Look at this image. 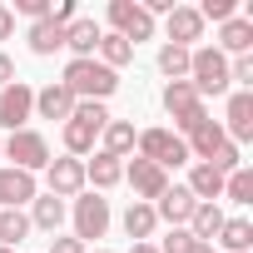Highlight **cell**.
Returning <instances> with one entry per match:
<instances>
[{"label": "cell", "instance_id": "6da1fadb", "mask_svg": "<svg viewBox=\"0 0 253 253\" xmlns=\"http://www.w3.org/2000/svg\"><path fill=\"white\" fill-rule=\"evenodd\" d=\"M109 119H114V114H109L104 104L80 99V104H75V114L65 119V154H70V159L94 154V144H99V134H104V124H109Z\"/></svg>", "mask_w": 253, "mask_h": 253}, {"label": "cell", "instance_id": "7a4b0ae2", "mask_svg": "<svg viewBox=\"0 0 253 253\" xmlns=\"http://www.w3.org/2000/svg\"><path fill=\"white\" fill-rule=\"evenodd\" d=\"M60 84L75 94V104H80V99H89V104H104V99L119 89V75H114V70H104L99 60H70Z\"/></svg>", "mask_w": 253, "mask_h": 253}, {"label": "cell", "instance_id": "3957f363", "mask_svg": "<svg viewBox=\"0 0 253 253\" xmlns=\"http://www.w3.org/2000/svg\"><path fill=\"white\" fill-rule=\"evenodd\" d=\"M189 84H194V94L204 99V94H228L233 84H228V60L213 50V45H194L189 50Z\"/></svg>", "mask_w": 253, "mask_h": 253}, {"label": "cell", "instance_id": "277c9868", "mask_svg": "<svg viewBox=\"0 0 253 253\" xmlns=\"http://www.w3.org/2000/svg\"><path fill=\"white\" fill-rule=\"evenodd\" d=\"M164 114L174 119V134H179V139L194 129L199 119H209V109H204V99L194 94L189 80H169V84H164Z\"/></svg>", "mask_w": 253, "mask_h": 253}, {"label": "cell", "instance_id": "5b68a950", "mask_svg": "<svg viewBox=\"0 0 253 253\" xmlns=\"http://www.w3.org/2000/svg\"><path fill=\"white\" fill-rule=\"evenodd\" d=\"M0 159H10V169H20V174H40L50 164V144L35 129H15L10 139H0Z\"/></svg>", "mask_w": 253, "mask_h": 253}, {"label": "cell", "instance_id": "8992f818", "mask_svg": "<svg viewBox=\"0 0 253 253\" xmlns=\"http://www.w3.org/2000/svg\"><path fill=\"white\" fill-rule=\"evenodd\" d=\"M134 149H139V159L159 164L164 174H169V169H179V164H189V144H184L174 129H139Z\"/></svg>", "mask_w": 253, "mask_h": 253}, {"label": "cell", "instance_id": "52a82bcc", "mask_svg": "<svg viewBox=\"0 0 253 253\" xmlns=\"http://www.w3.org/2000/svg\"><path fill=\"white\" fill-rule=\"evenodd\" d=\"M109 25H114V35H124L129 45L154 40V15L139 5V0H109Z\"/></svg>", "mask_w": 253, "mask_h": 253}, {"label": "cell", "instance_id": "ba28073f", "mask_svg": "<svg viewBox=\"0 0 253 253\" xmlns=\"http://www.w3.org/2000/svg\"><path fill=\"white\" fill-rule=\"evenodd\" d=\"M70 218H75V238H80V243L104 238V228H109V199H99V194H75Z\"/></svg>", "mask_w": 253, "mask_h": 253}, {"label": "cell", "instance_id": "9c48e42d", "mask_svg": "<svg viewBox=\"0 0 253 253\" xmlns=\"http://www.w3.org/2000/svg\"><path fill=\"white\" fill-rule=\"evenodd\" d=\"M25 119H35V89L25 80H15L0 89V124L15 134V129H25Z\"/></svg>", "mask_w": 253, "mask_h": 253}, {"label": "cell", "instance_id": "30bf717a", "mask_svg": "<svg viewBox=\"0 0 253 253\" xmlns=\"http://www.w3.org/2000/svg\"><path fill=\"white\" fill-rule=\"evenodd\" d=\"M124 179H129V189L139 194V204H154V199L169 189V174H164L159 164L139 159V154H129V164H124Z\"/></svg>", "mask_w": 253, "mask_h": 253}, {"label": "cell", "instance_id": "8fae6325", "mask_svg": "<svg viewBox=\"0 0 253 253\" xmlns=\"http://www.w3.org/2000/svg\"><path fill=\"white\" fill-rule=\"evenodd\" d=\"M194 209H199V199H194L184 184H169V189L154 199V218H159V223H169V228H189Z\"/></svg>", "mask_w": 253, "mask_h": 253}, {"label": "cell", "instance_id": "7c38bea8", "mask_svg": "<svg viewBox=\"0 0 253 253\" xmlns=\"http://www.w3.org/2000/svg\"><path fill=\"white\" fill-rule=\"evenodd\" d=\"M223 134H228V144H248V139H253V89H233V94H228Z\"/></svg>", "mask_w": 253, "mask_h": 253}, {"label": "cell", "instance_id": "4fadbf2b", "mask_svg": "<svg viewBox=\"0 0 253 253\" xmlns=\"http://www.w3.org/2000/svg\"><path fill=\"white\" fill-rule=\"evenodd\" d=\"M184 144H189V164H209V159L228 144V134H223V124H218V119H199L194 129L184 134Z\"/></svg>", "mask_w": 253, "mask_h": 253}, {"label": "cell", "instance_id": "5bb4252c", "mask_svg": "<svg viewBox=\"0 0 253 253\" xmlns=\"http://www.w3.org/2000/svg\"><path fill=\"white\" fill-rule=\"evenodd\" d=\"M45 179H50V194L55 199H75V194H84V159H50L45 164Z\"/></svg>", "mask_w": 253, "mask_h": 253}, {"label": "cell", "instance_id": "9a60e30c", "mask_svg": "<svg viewBox=\"0 0 253 253\" xmlns=\"http://www.w3.org/2000/svg\"><path fill=\"white\" fill-rule=\"evenodd\" d=\"M164 45H184V50H194V40H204V20H199V10L194 5H174L169 10V20H164Z\"/></svg>", "mask_w": 253, "mask_h": 253}, {"label": "cell", "instance_id": "2e32d148", "mask_svg": "<svg viewBox=\"0 0 253 253\" xmlns=\"http://www.w3.org/2000/svg\"><path fill=\"white\" fill-rule=\"evenodd\" d=\"M213 50H218L223 60H228V55H233V60H238V55H253V20H248V15L223 20V25H218V45H213Z\"/></svg>", "mask_w": 253, "mask_h": 253}, {"label": "cell", "instance_id": "e0dca14e", "mask_svg": "<svg viewBox=\"0 0 253 253\" xmlns=\"http://www.w3.org/2000/svg\"><path fill=\"white\" fill-rule=\"evenodd\" d=\"M99 35H104V30H99L94 20H80V15H75V20L65 25V50H70L75 60H94V50H99Z\"/></svg>", "mask_w": 253, "mask_h": 253}, {"label": "cell", "instance_id": "ac0fdd59", "mask_svg": "<svg viewBox=\"0 0 253 253\" xmlns=\"http://www.w3.org/2000/svg\"><path fill=\"white\" fill-rule=\"evenodd\" d=\"M35 114H40V119H60V124H65V119L75 114V94H70V89L55 80V84L35 89Z\"/></svg>", "mask_w": 253, "mask_h": 253}, {"label": "cell", "instance_id": "d6986e66", "mask_svg": "<svg viewBox=\"0 0 253 253\" xmlns=\"http://www.w3.org/2000/svg\"><path fill=\"white\" fill-rule=\"evenodd\" d=\"M40 189H35V174H20V169H0V209H20L30 204Z\"/></svg>", "mask_w": 253, "mask_h": 253}, {"label": "cell", "instance_id": "ffe728a7", "mask_svg": "<svg viewBox=\"0 0 253 253\" xmlns=\"http://www.w3.org/2000/svg\"><path fill=\"white\" fill-rule=\"evenodd\" d=\"M99 139H104V149H99V154H109V159H129V154H134V139H139V129H134L129 119H109Z\"/></svg>", "mask_w": 253, "mask_h": 253}, {"label": "cell", "instance_id": "44dd1931", "mask_svg": "<svg viewBox=\"0 0 253 253\" xmlns=\"http://www.w3.org/2000/svg\"><path fill=\"white\" fill-rule=\"evenodd\" d=\"M119 179H124V159H109V154H94V159H84V184H94V194L114 189Z\"/></svg>", "mask_w": 253, "mask_h": 253}, {"label": "cell", "instance_id": "7402d4cb", "mask_svg": "<svg viewBox=\"0 0 253 253\" xmlns=\"http://www.w3.org/2000/svg\"><path fill=\"white\" fill-rule=\"evenodd\" d=\"M184 189H189L199 204H218V199H223V174H218V169H209V164H194Z\"/></svg>", "mask_w": 253, "mask_h": 253}, {"label": "cell", "instance_id": "603a6c76", "mask_svg": "<svg viewBox=\"0 0 253 253\" xmlns=\"http://www.w3.org/2000/svg\"><path fill=\"white\" fill-rule=\"evenodd\" d=\"M25 218H30V228H45V233H55V228L65 223V199H55V194H35Z\"/></svg>", "mask_w": 253, "mask_h": 253}, {"label": "cell", "instance_id": "cb8c5ba5", "mask_svg": "<svg viewBox=\"0 0 253 253\" xmlns=\"http://www.w3.org/2000/svg\"><path fill=\"white\" fill-rule=\"evenodd\" d=\"M94 60H99L104 70H114V75H119V65H129V60H134V45L124 40V35H114V30H109V35H99V50H94Z\"/></svg>", "mask_w": 253, "mask_h": 253}, {"label": "cell", "instance_id": "d4e9b609", "mask_svg": "<svg viewBox=\"0 0 253 253\" xmlns=\"http://www.w3.org/2000/svg\"><path fill=\"white\" fill-rule=\"evenodd\" d=\"M159 228V218H154V204H129V209H124V233H129L134 243H149V233Z\"/></svg>", "mask_w": 253, "mask_h": 253}, {"label": "cell", "instance_id": "484cf974", "mask_svg": "<svg viewBox=\"0 0 253 253\" xmlns=\"http://www.w3.org/2000/svg\"><path fill=\"white\" fill-rule=\"evenodd\" d=\"M223 218H228V213H223L218 204H199V209H194V218H189V233H194L199 243H213V238H218V228H223Z\"/></svg>", "mask_w": 253, "mask_h": 253}, {"label": "cell", "instance_id": "4316f807", "mask_svg": "<svg viewBox=\"0 0 253 253\" xmlns=\"http://www.w3.org/2000/svg\"><path fill=\"white\" fill-rule=\"evenodd\" d=\"M223 253H248L253 248V223L248 218H223V228H218V238H213Z\"/></svg>", "mask_w": 253, "mask_h": 253}, {"label": "cell", "instance_id": "83f0119b", "mask_svg": "<svg viewBox=\"0 0 253 253\" xmlns=\"http://www.w3.org/2000/svg\"><path fill=\"white\" fill-rule=\"evenodd\" d=\"M25 40H30V50H35V55H55V50H65V30H60L55 20H35Z\"/></svg>", "mask_w": 253, "mask_h": 253}, {"label": "cell", "instance_id": "f1b7e54d", "mask_svg": "<svg viewBox=\"0 0 253 253\" xmlns=\"http://www.w3.org/2000/svg\"><path fill=\"white\" fill-rule=\"evenodd\" d=\"M25 233H30V218H25V209H0V248H15Z\"/></svg>", "mask_w": 253, "mask_h": 253}, {"label": "cell", "instance_id": "f546056e", "mask_svg": "<svg viewBox=\"0 0 253 253\" xmlns=\"http://www.w3.org/2000/svg\"><path fill=\"white\" fill-rule=\"evenodd\" d=\"M223 199H233V204H253V169H248V164H238V169L223 179Z\"/></svg>", "mask_w": 253, "mask_h": 253}, {"label": "cell", "instance_id": "4dcf8cb0", "mask_svg": "<svg viewBox=\"0 0 253 253\" xmlns=\"http://www.w3.org/2000/svg\"><path fill=\"white\" fill-rule=\"evenodd\" d=\"M159 70L169 80H189V50L184 45H159Z\"/></svg>", "mask_w": 253, "mask_h": 253}, {"label": "cell", "instance_id": "1f68e13d", "mask_svg": "<svg viewBox=\"0 0 253 253\" xmlns=\"http://www.w3.org/2000/svg\"><path fill=\"white\" fill-rule=\"evenodd\" d=\"M228 84H253V55H238V60H228Z\"/></svg>", "mask_w": 253, "mask_h": 253}, {"label": "cell", "instance_id": "d6a6232c", "mask_svg": "<svg viewBox=\"0 0 253 253\" xmlns=\"http://www.w3.org/2000/svg\"><path fill=\"white\" fill-rule=\"evenodd\" d=\"M189 243H194V233L189 228H169V238L164 243H154L159 253H189Z\"/></svg>", "mask_w": 253, "mask_h": 253}, {"label": "cell", "instance_id": "836d02e7", "mask_svg": "<svg viewBox=\"0 0 253 253\" xmlns=\"http://www.w3.org/2000/svg\"><path fill=\"white\" fill-rule=\"evenodd\" d=\"M50 20H55V25L65 30V25L75 20V0H50Z\"/></svg>", "mask_w": 253, "mask_h": 253}, {"label": "cell", "instance_id": "e575fe53", "mask_svg": "<svg viewBox=\"0 0 253 253\" xmlns=\"http://www.w3.org/2000/svg\"><path fill=\"white\" fill-rule=\"evenodd\" d=\"M50 253H89V248H84V243L70 233V238H50Z\"/></svg>", "mask_w": 253, "mask_h": 253}, {"label": "cell", "instance_id": "d590c367", "mask_svg": "<svg viewBox=\"0 0 253 253\" xmlns=\"http://www.w3.org/2000/svg\"><path fill=\"white\" fill-rule=\"evenodd\" d=\"M15 80H20V75H15V60L0 50V89H5V84H15Z\"/></svg>", "mask_w": 253, "mask_h": 253}, {"label": "cell", "instance_id": "8d00e7d4", "mask_svg": "<svg viewBox=\"0 0 253 253\" xmlns=\"http://www.w3.org/2000/svg\"><path fill=\"white\" fill-rule=\"evenodd\" d=\"M15 35V15H10V5H0V40H10Z\"/></svg>", "mask_w": 253, "mask_h": 253}, {"label": "cell", "instance_id": "74e56055", "mask_svg": "<svg viewBox=\"0 0 253 253\" xmlns=\"http://www.w3.org/2000/svg\"><path fill=\"white\" fill-rule=\"evenodd\" d=\"M189 253H213V243H199V238H194V243H189Z\"/></svg>", "mask_w": 253, "mask_h": 253}, {"label": "cell", "instance_id": "f35d334b", "mask_svg": "<svg viewBox=\"0 0 253 253\" xmlns=\"http://www.w3.org/2000/svg\"><path fill=\"white\" fill-rule=\"evenodd\" d=\"M129 253H159V248H154V243H134Z\"/></svg>", "mask_w": 253, "mask_h": 253}, {"label": "cell", "instance_id": "ab89813d", "mask_svg": "<svg viewBox=\"0 0 253 253\" xmlns=\"http://www.w3.org/2000/svg\"><path fill=\"white\" fill-rule=\"evenodd\" d=\"M94 253H114V248H94Z\"/></svg>", "mask_w": 253, "mask_h": 253}, {"label": "cell", "instance_id": "60d3db41", "mask_svg": "<svg viewBox=\"0 0 253 253\" xmlns=\"http://www.w3.org/2000/svg\"><path fill=\"white\" fill-rule=\"evenodd\" d=\"M0 253H15V248H0Z\"/></svg>", "mask_w": 253, "mask_h": 253}]
</instances>
